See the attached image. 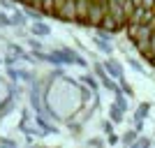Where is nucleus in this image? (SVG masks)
Listing matches in <instances>:
<instances>
[{"label":"nucleus","mask_w":155,"mask_h":148,"mask_svg":"<svg viewBox=\"0 0 155 148\" xmlns=\"http://www.w3.org/2000/svg\"><path fill=\"white\" fill-rule=\"evenodd\" d=\"M21 2L65 21L93 23L109 30H120L127 23V0H21Z\"/></svg>","instance_id":"nucleus-1"}]
</instances>
